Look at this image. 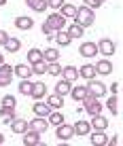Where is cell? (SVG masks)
<instances>
[{
    "mask_svg": "<svg viewBox=\"0 0 123 146\" xmlns=\"http://www.w3.org/2000/svg\"><path fill=\"white\" fill-rule=\"evenodd\" d=\"M74 19L76 21L74 23H79L81 28H89V26H94V9H89V7H81V9H76V13H74Z\"/></svg>",
    "mask_w": 123,
    "mask_h": 146,
    "instance_id": "6da1fadb",
    "label": "cell"
},
{
    "mask_svg": "<svg viewBox=\"0 0 123 146\" xmlns=\"http://www.w3.org/2000/svg\"><path fill=\"white\" fill-rule=\"evenodd\" d=\"M83 104H85L83 108H85V112H87V114H91V117H94V114H100V110H102V104L98 102V98H94L91 93H87V95H85Z\"/></svg>",
    "mask_w": 123,
    "mask_h": 146,
    "instance_id": "7a4b0ae2",
    "label": "cell"
},
{
    "mask_svg": "<svg viewBox=\"0 0 123 146\" xmlns=\"http://www.w3.org/2000/svg\"><path fill=\"white\" fill-rule=\"evenodd\" d=\"M47 26L53 30V32H59V30H64V26H66V17L64 15H59V13H53V15H49L47 17Z\"/></svg>",
    "mask_w": 123,
    "mask_h": 146,
    "instance_id": "3957f363",
    "label": "cell"
},
{
    "mask_svg": "<svg viewBox=\"0 0 123 146\" xmlns=\"http://www.w3.org/2000/svg\"><path fill=\"white\" fill-rule=\"evenodd\" d=\"M87 91L94 95V98H102V95H106V85L100 83V80L89 78V83H87Z\"/></svg>",
    "mask_w": 123,
    "mask_h": 146,
    "instance_id": "277c9868",
    "label": "cell"
},
{
    "mask_svg": "<svg viewBox=\"0 0 123 146\" xmlns=\"http://www.w3.org/2000/svg\"><path fill=\"white\" fill-rule=\"evenodd\" d=\"M13 80V66L0 64V87H9Z\"/></svg>",
    "mask_w": 123,
    "mask_h": 146,
    "instance_id": "5b68a950",
    "label": "cell"
},
{
    "mask_svg": "<svg viewBox=\"0 0 123 146\" xmlns=\"http://www.w3.org/2000/svg\"><path fill=\"white\" fill-rule=\"evenodd\" d=\"M98 53H102V55H112L115 53V42H112L110 38H102L100 42H98Z\"/></svg>",
    "mask_w": 123,
    "mask_h": 146,
    "instance_id": "8992f818",
    "label": "cell"
},
{
    "mask_svg": "<svg viewBox=\"0 0 123 146\" xmlns=\"http://www.w3.org/2000/svg\"><path fill=\"white\" fill-rule=\"evenodd\" d=\"M28 129H30V123L25 119H17V117H15L11 121V131L13 133H25Z\"/></svg>",
    "mask_w": 123,
    "mask_h": 146,
    "instance_id": "52a82bcc",
    "label": "cell"
},
{
    "mask_svg": "<svg viewBox=\"0 0 123 146\" xmlns=\"http://www.w3.org/2000/svg\"><path fill=\"white\" fill-rule=\"evenodd\" d=\"M49 127V121H45V117H36L34 121H30V129L36 133H45Z\"/></svg>",
    "mask_w": 123,
    "mask_h": 146,
    "instance_id": "ba28073f",
    "label": "cell"
},
{
    "mask_svg": "<svg viewBox=\"0 0 123 146\" xmlns=\"http://www.w3.org/2000/svg\"><path fill=\"white\" fill-rule=\"evenodd\" d=\"M23 135H25V138H23V144L25 146H40V144H43V142H40V133L32 131V129H28Z\"/></svg>",
    "mask_w": 123,
    "mask_h": 146,
    "instance_id": "9c48e42d",
    "label": "cell"
},
{
    "mask_svg": "<svg viewBox=\"0 0 123 146\" xmlns=\"http://www.w3.org/2000/svg\"><path fill=\"white\" fill-rule=\"evenodd\" d=\"M74 135V129H72V125H66V123H61V125H57V138L59 140H70Z\"/></svg>",
    "mask_w": 123,
    "mask_h": 146,
    "instance_id": "30bf717a",
    "label": "cell"
},
{
    "mask_svg": "<svg viewBox=\"0 0 123 146\" xmlns=\"http://www.w3.org/2000/svg\"><path fill=\"white\" fill-rule=\"evenodd\" d=\"M79 53L83 55V57H94L96 53H98V44H94V42H83L79 47Z\"/></svg>",
    "mask_w": 123,
    "mask_h": 146,
    "instance_id": "8fae6325",
    "label": "cell"
},
{
    "mask_svg": "<svg viewBox=\"0 0 123 146\" xmlns=\"http://www.w3.org/2000/svg\"><path fill=\"white\" fill-rule=\"evenodd\" d=\"M30 95H32L34 100H43L45 95H47V85H45V83H34L32 85V93H30Z\"/></svg>",
    "mask_w": 123,
    "mask_h": 146,
    "instance_id": "7c38bea8",
    "label": "cell"
},
{
    "mask_svg": "<svg viewBox=\"0 0 123 146\" xmlns=\"http://www.w3.org/2000/svg\"><path fill=\"white\" fill-rule=\"evenodd\" d=\"M72 129L76 135H87L91 131V125H89V121H76V125H72Z\"/></svg>",
    "mask_w": 123,
    "mask_h": 146,
    "instance_id": "4fadbf2b",
    "label": "cell"
},
{
    "mask_svg": "<svg viewBox=\"0 0 123 146\" xmlns=\"http://www.w3.org/2000/svg\"><path fill=\"white\" fill-rule=\"evenodd\" d=\"M32 108H34V112H36V117H45V119H47L49 114H51V106H49V104H43L40 100L34 104Z\"/></svg>",
    "mask_w": 123,
    "mask_h": 146,
    "instance_id": "5bb4252c",
    "label": "cell"
},
{
    "mask_svg": "<svg viewBox=\"0 0 123 146\" xmlns=\"http://www.w3.org/2000/svg\"><path fill=\"white\" fill-rule=\"evenodd\" d=\"M94 68H96V74H104V76L112 72V66H110V62H108V59H100V62L96 64Z\"/></svg>",
    "mask_w": 123,
    "mask_h": 146,
    "instance_id": "9a60e30c",
    "label": "cell"
},
{
    "mask_svg": "<svg viewBox=\"0 0 123 146\" xmlns=\"http://www.w3.org/2000/svg\"><path fill=\"white\" fill-rule=\"evenodd\" d=\"M13 74H17L19 78H30L32 76V68H28L25 64H17V66L13 68Z\"/></svg>",
    "mask_w": 123,
    "mask_h": 146,
    "instance_id": "2e32d148",
    "label": "cell"
},
{
    "mask_svg": "<svg viewBox=\"0 0 123 146\" xmlns=\"http://www.w3.org/2000/svg\"><path fill=\"white\" fill-rule=\"evenodd\" d=\"M25 4H28L32 11H36V13H43L45 9L49 7L47 4V0H25Z\"/></svg>",
    "mask_w": 123,
    "mask_h": 146,
    "instance_id": "e0dca14e",
    "label": "cell"
},
{
    "mask_svg": "<svg viewBox=\"0 0 123 146\" xmlns=\"http://www.w3.org/2000/svg\"><path fill=\"white\" fill-rule=\"evenodd\" d=\"M61 74H64V78L68 80V83H72V80L79 78V70H76L74 66H66V68H61Z\"/></svg>",
    "mask_w": 123,
    "mask_h": 146,
    "instance_id": "ac0fdd59",
    "label": "cell"
},
{
    "mask_svg": "<svg viewBox=\"0 0 123 146\" xmlns=\"http://www.w3.org/2000/svg\"><path fill=\"white\" fill-rule=\"evenodd\" d=\"M0 117H2V123H11V121L15 119V108H11V106H2L0 108Z\"/></svg>",
    "mask_w": 123,
    "mask_h": 146,
    "instance_id": "d6986e66",
    "label": "cell"
},
{
    "mask_svg": "<svg viewBox=\"0 0 123 146\" xmlns=\"http://www.w3.org/2000/svg\"><path fill=\"white\" fill-rule=\"evenodd\" d=\"M19 47H21V42H19L17 38H13V36H9L7 40H4V49H7L9 53H17Z\"/></svg>",
    "mask_w": 123,
    "mask_h": 146,
    "instance_id": "ffe728a7",
    "label": "cell"
},
{
    "mask_svg": "<svg viewBox=\"0 0 123 146\" xmlns=\"http://www.w3.org/2000/svg\"><path fill=\"white\" fill-rule=\"evenodd\" d=\"M15 26H17L19 30H32L34 28V19H30V17H17V19H15Z\"/></svg>",
    "mask_w": 123,
    "mask_h": 146,
    "instance_id": "44dd1931",
    "label": "cell"
},
{
    "mask_svg": "<svg viewBox=\"0 0 123 146\" xmlns=\"http://www.w3.org/2000/svg\"><path fill=\"white\" fill-rule=\"evenodd\" d=\"M79 76H83V78H87V80L94 78V76H96V68L91 66V64H85V66L79 68Z\"/></svg>",
    "mask_w": 123,
    "mask_h": 146,
    "instance_id": "7402d4cb",
    "label": "cell"
},
{
    "mask_svg": "<svg viewBox=\"0 0 123 146\" xmlns=\"http://www.w3.org/2000/svg\"><path fill=\"white\" fill-rule=\"evenodd\" d=\"M70 89H72V87H70V83H68V80H59V83L57 85H55V93H57V95H61V98H64V95H68L70 93Z\"/></svg>",
    "mask_w": 123,
    "mask_h": 146,
    "instance_id": "603a6c76",
    "label": "cell"
},
{
    "mask_svg": "<svg viewBox=\"0 0 123 146\" xmlns=\"http://www.w3.org/2000/svg\"><path fill=\"white\" fill-rule=\"evenodd\" d=\"M89 125H94V129H100V131H104L106 127H108V121L104 117H100V114H94V121H91Z\"/></svg>",
    "mask_w": 123,
    "mask_h": 146,
    "instance_id": "cb8c5ba5",
    "label": "cell"
},
{
    "mask_svg": "<svg viewBox=\"0 0 123 146\" xmlns=\"http://www.w3.org/2000/svg\"><path fill=\"white\" fill-rule=\"evenodd\" d=\"M106 142H108V138L104 135V131L96 129V131H94V135H91V144H96V146H104Z\"/></svg>",
    "mask_w": 123,
    "mask_h": 146,
    "instance_id": "d4e9b609",
    "label": "cell"
},
{
    "mask_svg": "<svg viewBox=\"0 0 123 146\" xmlns=\"http://www.w3.org/2000/svg\"><path fill=\"white\" fill-rule=\"evenodd\" d=\"M87 93H89V91H87V87H74V89H70V95H72L74 102H79V100L83 102Z\"/></svg>",
    "mask_w": 123,
    "mask_h": 146,
    "instance_id": "484cf974",
    "label": "cell"
},
{
    "mask_svg": "<svg viewBox=\"0 0 123 146\" xmlns=\"http://www.w3.org/2000/svg\"><path fill=\"white\" fill-rule=\"evenodd\" d=\"M53 38L57 40V44H59V47H68V44L72 42V38H70L66 32H61V30H59V32H55V36H53Z\"/></svg>",
    "mask_w": 123,
    "mask_h": 146,
    "instance_id": "4316f807",
    "label": "cell"
},
{
    "mask_svg": "<svg viewBox=\"0 0 123 146\" xmlns=\"http://www.w3.org/2000/svg\"><path fill=\"white\" fill-rule=\"evenodd\" d=\"M28 62L30 64L43 62V51H40V49H30V51H28Z\"/></svg>",
    "mask_w": 123,
    "mask_h": 146,
    "instance_id": "83f0119b",
    "label": "cell"
},
{
    "mask_svg": "<svg viewBox=\"0 0 123 146\" xmlns=\"http://www.w3.org/2000/svg\"><path fill=\"white\" fill-rule=\"evenodd\" d=\"M43 59L47 64L57 62V59H59V51H55V49H47V51H43Z\"/></svg>",
    "mask_w": 123,
    "mask_h": 146,
    "instance_id": "f1b7e54d",
    "label": "cell"
},
{
    "mask_svg": "<svg viewBox=\"0 0 123 146\" xmlns=\"http://www.w3.org/2000/svg\"><path fill=\"white\" fill-rule=\"evenodd\" d=\"M47 104H49L51 108H61V106H64V98H61V95H57V93H53V95H49Z\"/></svg>",
    "mask_w": 123,
    "mask_h": 146,
    "instance_id": "f546056e",
    "label": "cell"
},
{
    "mask_svg": "<svg viewBox=\"0 0 123 146\" xmlns=\"http://www.w3.org/2000/svg\"><path fill=\"white\" fill-rule=\"evenodd\" d=\"M74 13H76V7L74 4H61L59 7V15H64V17H74Z\"/></svg>",
    "mask_w": 123,
    "mask_h": 146,
    "instance_id": "4dcf8cb0",
    "label": "cell"
},
{
    "mask_svg": "<svg viewBox=\"0 0 123 146\" xmlns=\"http://www.w3.org/2000/svg\"><path fill=\"white\" fill-rule=\"evenodd\" d=\"M66 34H68L70 38H81V36H83V28H81L79 23H72V26L68 28V32H66Z\"/></svg>",
    "mask_w": 123,
    "mask_h": 146,
    "instance_id": "1f68e13d",
    "label": "cell"
},
{
    "mask_svg": "<svg viewBox=\"0 0 123 146\" xmlns=\"http://www.w3.org/2000/svg\"><path fill=\"white\" fill-rule=\"evenodd\" d=\"M19 93L21 95L32 93V83H30V78H21V83H19Z\"/></svg>",
    "mask_w": 123,
    "mask_h": 146,
    "instance_id": "d6a6232c",
    "label": "cell"
},
{
    "mask_svg": "<svg viewBox=\"0 0 123 146\" xmlns=\"http://www.w3.org/2000/svg\"><path fill=\"white\" fill-rule=\"evenodd\" d=\"M47 66H49V64L45 62V59L38 62V64H32V74H40V76H43V74L47 72Z\"/></svg>",
    "mask_w": 123,
    "mask_h": 146,
    "instance_id": "836d02e7",
    "label": "cell"
},
{
    "mask_svg": "<svg viewBox=\"0 0 123 146\" xmlns=\"http://www.w3.org/2000/svg\"><path fill=\"white\" fill-rule=\"evenodd\" d=\"M117 104H119V98L112 95V98H108V102H106V108H108L112 114H119V106H117Z\"/></svg>",
    "mask_w": 123,
    "mask_h": 146,
    "instance_id": "e575fe53",
    "label": "cell"
},
{
    "mask_svg": "<svg viewBox=\"0 0 123 146\" xmlns=\"http://www.w3.org/2000/svg\"><path fill=\"white\" fill-rule=\"evenodd\" d=\"M64 114H61V112H51L49 114V123L51 125H61V123H64Z\"/></svg>",
    "mask_w": 123,
    "mask_h": 146,
    "instance_id": "d590c367",
    "label": "cell"
},
{
    "mask_svg": "<svg viewBox=\"0 0 123 146\" xmlns=\"http://www.w3.org/2000/svg\"><path fill=\"white\" fill-rule=\"evenodd\" d=\"M47 72L53 74V76H59V74H61V66H59L57 62H51L49 66H47Z\"/></svg>",
    "mask_w": 123,
    "mask_h": 146,
    "instance_id": "8d00e7d4",
    "label": "cell"
},
{
    "mask_svg": "<svg viewBox=\"0 0 123 146\" xmlns=\"http://www.w3.org/2000/svg\"><path fill=\"white\" fill-rule=\"evenodd\" d=\"M85 2V7H89V9H100L102 4H104V0H83Z\"/></svg>",
    "mask_w": 123,
    "mask_h": 146,
    "instance_id": "74e56055",
    "label": "cell"
},
{
    "mask_svg": "<svg viewBox=\"0 0 123 146\" xmlns=\"http://www.w3.org/2000/svg\"><path fill=\"white\" fill-rule=\"evenodd\" d=\"M2 106H11V108H15V98H13V95H4V98H2Z\"/></svg>",
    "mask_w": 123,
    "mask_h": 146,
    "instance_id": "f35d334b",
    "label": "cell"
},
{
    "mask_svg": "<svg viewBox=\"0 0 123 146\" xmlns=\"http://www.w3.org/2000/svg\"><path fill=\"white\" fill-rule=\"evenodd\" d=\"M47 4H49V7H53V9H59L61 4H64V0H47Z\"/></svg>",
    "mask_w": 123,
    "mask_h": 146,
    "instance_id": "ab89813d",
    "label": "cell"
},
{
    "mask_svg": "<svg viewBox=\"0 0 123 146\" xmlns=\"http://www.w3.org/2000/svg\"><path fill=\"white\" fill-rule=\"evenodd\" d=\"M43 34H45V36H47V38H53V36H51V34H53V30H51V28L47 26V23H45V26H43Z\"/></svg>",
    "mask_w": 123,
    "mask_h": 146,
    "instance_id": "60d3db41",
    "label": "cell"
},
{
    "mask_svg": "<svg viewBox=\"0 0 123 146\" xmlns=\"http://www.w3.org/2000/svg\"><path fill=\"white\" fill-rule=\"evenodd\" d=\"M119 89H121L119 83H112V85H110V91H112V93H119Z\"/></svg>",
    "mask_w": 123,
    "mask_h": 146,
    "instance_id": "b9f144b4",
    "label": "cell"
},
{
    "mask_svg": "<svg viewBox=\"0 0 123 146\" xmlns=\"http://www.w3.org/2000/svg\"><path fill=\"white\" fill-rule=\"evenodd\" d=\"M9 38V34L7 32H2V30H0V44H4V40Z\"/></svg>",
    "mask_w": 123,
    "mask_h": 146,
    "instance_id": "7bdbcfd3",
    "label": "cell"
},
{
    "mask_svg": "<svg viewBox=\"0 0 123 146\" xmlns=\"http://www.w3.org/2000/svg\"><path fill=\"white\" fill-rule=\"evenodd\" d=\"M119 142H121V140H119V135H115V138H112V140H108L106 144H119Z\"/></svg>",
    "mask_w": 123,
    "mask_h": 146,
    "instance_id": "ee69618b",
    "label": "cell"
},
{
    "mask_svg": "<svg viewBox=\"0 0 123 146\" xmlns=\"http://www.w3.org/2000/svg\"><path fill=\"white\" fill-rule=\"evenodd\" d=\"M0 144H4V135L2 133H0Z\"/></svg>",
    "mask_w": 123,
    "mask_h": 146,
    "instance_id": "f6af8a7d",
    "label": "cell"
},
{
    "mask_svg": "<svg viewBox=\"0 0 123 146\" xmlns=\"http://www.w3.org/2000/svg\"><path fill=\"white\" fill-rule=\"evenodd\" d=\"M9 2V0H0V7H2V4H7Z\"/></svg>",
    "mask_w": 123,
    "mask_h": 146,
    "instance_id": "bcb514c9",
    "label": "cell"
},
{
    "mask_svg": "<svg viewBox=\"0 0 123 146\" xmlns=\"http://www.w3.org/2000/svg\"><path fill=\"white\" fill-rule=\"evenodd\" d=\"M0 64H4V57H2V53H0Z\"/></svg>",
    "mask_w": 123,
    "mask_h": 146,
    "instance_id": "7dc6e473",
    "label": "cell"
}]
</instances>
